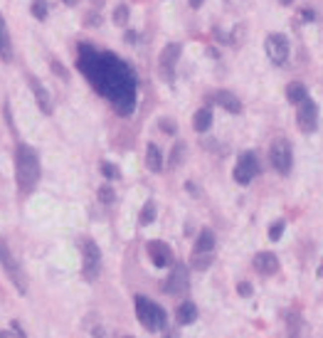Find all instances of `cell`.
Returning a JSON list of instances; mask_svg holds the SVG:
<instances>
[{
    "label": "cell",
    "instance_id": "cell-1",
    "mask_svg": "<svg viewBox=\"0 0 323 338\" xmlns=\"http://www.w3.org/2000/svg\"><path fill=\"white\" fill-rule=\"evenodd\" d=\"M42 168H40V156L32 146L20 143L15 151V178H17V188L22 193H32L35 185L40 183Z\"/></svg>",
    "mask_w": 323,
    "mask_h": 338
},
{
    "label": "cell",
    "instance_id": "cell-2",
    "mask_svg": "<svg viewBox=\"0 0 323 338\" xmlns=\"http://www.w3.org/2000/svg\"><path fill=\"white\" fill-rule=\"evenodd\" d=\"M136 319L151 334L163 331L168 326V314L163 311V306H158L156 301H151L148 296H141V294L136 296Z\"/></svg>",
    "mask_w": 323,
    "mask_h": 338
},
{
    "label": "cell",
    "instance_id": "cell-3",
    "mask_svg": "<svg viewBox=\"0 0 323 338\" xmlns=\"http://www.w3.org/2000/svg\"><path fill=\"white\" fill-rule=\"evenodd\" d=\"M0 267L5 269L7 279L17 289V294H27V276H25V271L20 267V262L15 259V254L10 252V247H7L5 240H0Z\"/></svg>",
    "mask_w": 323,
    "mask_h": 338
},
{
    "label": "cell",
    "instance_id": "cell-4",
    "mask_svg": "<svg viewBox=\"0 0 323 338\" xmlns=\"http://www.w3.org/2000/svg\"><path fill=\"white\" fill-rule=\"evenodd\" d=\"M101 271V250L94 240H81V274L86 281H94Z\"/></svg>",
    "mask_w": 323,
    "mask_h": 338
},
{
    "label": "cell",
    "instance_id": "cell-5",
    "mask_svg": "<svg viewBox=\"0 0 323 338\" xmlns=\"http://www.w3.org/2000/svg\"><path fill=\"white\" fill-rule=\"evenodd\" d=\"M269 163H271V168H274L279 175H289V173H291L294 156H291V146H289V141L276 138V141L269 146Z\"/></svg>",
    "mask_w": 323,
    "mask_h": 338
},
{
    "label": "cell",
    "instance_id": "cell-6",
    "mask_svg": "<svg viewBox=\"0 0 323 338\" xmlns=\"http://www.w3.org/2000/svg\"><path fill=\"white\" fill-rule=\"evenodd\" d=\"M264 50H266V57L276 65V67H284L289 62V40L281 35V32H271L266 35L264 40Z\"/></svg>",
    "mask_w": 323,
    "mask_h": 338
},
{
    "label": "cell",
    "instance_id": "cell-7",
    "mask_svg": "<svg viewBox=\"0 0 323 338\" xmlns=\"http://www.w3.org/2000/svg\"><path fill=\"white\" fill-rule=\"evenodd\" d=\"M296 124L304 134H314L319 129V106L306 96L301 104H299V111H296Z\"/></svg>",
    "mask_w": 323,
    "mask_h": 338
},
{
    "label": "cell",
    "instance_id": "cell-8",
    "mask_svg": "<svg viewBox=\"0 0 323 338\" xmlns=\"http://www.w3.org/2000/svg\"><path fill=\"white\" fill-rule=\"evenodd\" d=\"M188 286H190V274H188V267H185V264H175V267L170 269V276H168V279H165V284H163L165 294H170V296H180V294H185V291H188Z\"/></svg>",
    "mask_w": 323,
    "mask_h": 338
},
{
    "label": "cell",
    "instance_id": "cell-9",
    "mask_svg": "<svg viewBox=\"0 0 323 338\" xmlns=\"http://www.w3.org/2000/svg\"><path fill=\"white\" fill-rule=\"evenodd\" d=\"M259 173V163H257V156L254 153H242L237 166H235V180L240 185H249Z\"/></svg>",
    "mask_w": 323,
    "mask_h": 338
},
{
    "label": "cell",
    "instance_id": "cell-10",
    "mask_svg": "<svg viewBox=\"0 0 323 338\" xmlns=\"http://www.w3.org/2000/svg\"><path fill=\"white\" fill-rule=\"evenodd\" d=\"M146 250H148L151 262H153L158 269H165V267H170V264H173V252H170V247H168L165 242L153 240V242H148V245H146Z\"/></svg>",
    "mask_w": 323,
    "mask_h": 338
},
{
    "label": "cell",
    "instance_id": "cell-11",
    "mask_svg": "<svg viewBox=\"0 0 323 338\" xmlns=\"http://www.w3.org/2000/svg\"><path fill=\"white\" fill-rule=\"evenodd\" d=\"M180 60V45L173 42V45H165L163 52H161V74L163 79H173V69Z\"/></svg>",
    "mask_w": 323,
    "mask_h": 338
},
{
    "label": "cell",
    "instance_id": "cell-12",
    "mask_svg": "<svg viewBox=\"0 0 323 338\" xmlns=\"http://www.w3.org/2000/svg\"><path fill=\"white\" fill-rule=\"evenodd\" d=\"M27 82H30V89H32V94H35V101H37V106H40V111L45 114V116H50L52 114V96H50V91L40 84V79L37 77H27Z\"/></svg>",
    "mask_w": 323,
    "mask_h": 338
},
{
    "label": "cell",
    "instance_id": "cell-13",
    "mask_svg": "<svg viewBox=\"0 0 323 338\" xmlns=\"http://www.w3.org/2000/svg\"><path fill=\"white\" fill-rule=\"evenodd\" d=\"M254 269L261 274V276H271V274H276L279 271V259H276V254L274 252H259L254 254Z\"/></svg>",
    "mask_w": 323,
    "mask_h": 338
},
{
    "label": "cell",
    "instance_id": "cell-14",
    "mask_svg": "<svg viewBox=\"0 0 323 338\" xmlns=\"http://www.w3.org/2000/svg\"><path fill=\"white\" fill-rule=\"evenodd\" d=\"M215 101H217L225 111H230V114H242V101H240L232 91H217V94H215Z\"/></svg>",
    "mask_w": 323,
    "mask_h": 338
},
{
    "label": "cell",
    "instance_id": "cell-15",
    "mask_svg": "<svg viewBox=\"0 0 323 338\" xmlns=\"http://www.w3.org/2000/svg\"><path fill=\"white\" fill-rule=\"evenodd\" d=\"M0 60L2 62L12 60V40H10V32H7V25H5L2 15H0Z\"/></svg>",
    "mask_w": 323,
    "mask_h": 338
},
{
    "label": "cell",
    "instance_id": "cell-16",
    "mask_svg": "<svg viewBox=\"0 0 323 338\" xmlns=\"http://www.w3.org/2000/svg\"><path fill=\"white\" fill-rule=\"evenodd\" d=\"M175 321H178L180 326H190V324H195V321H197V306H195L193 301L180 304L178 311H175Z\"/></svg>",
    "mask_w": 323,
    "mask_h": 338
},
{
    "label": "cell",
    "instance_id": "cell-17",
    "mask_svg": "<svg viewBox=\"0 0 323 338\" xmlns=\"http://www.w3.org/2000/svg\"><path fill=\"white\" fill-rule=\"evenodd\" d=\"M146 166H148V170H153V173H161V170H163V153H161V148H158L156 143H148V148H146Z\"/></svg>",
    "mask_w": 323,
    "mask_h": 338
},
{
    "label": "cell",
    "instance_id": "cell-18",
    "mask_svg": "<svg viewBox=\"0 0 323 338\" xmlns=\"http://www.w3.org/2000/svg\"><path fill=\"white\" fill-rule=\"evenodd\" d=\"M286 319V331H289V338H301L304 334V319L296 314V311H286L284 314Z\"/></svg>",
    "mask_w": 323,
    "mask_h": 338
},
{
    "label": "cell",
    "instance_id": "cell-19",
    "mask_svg": "<svg viewBox=\"0 0 323 338\" xmlns=\"http://www.w3.org/2000/svg\"><path fill=\"white\" fill-rule=\"evenodd\" d=\"M215 250V235H212V230H200V235H197V242H195V252H212Z\"/></svg>",
    "mask_w": 323,
    "mask_h": 338
},
{
    "label": "cell",
    "instance_id": "cell-20",
    "mask_svg": "<svg viewBox=\"0 0 323 338\" xmlns=\"http://www.w3.org/2000/svg\"><path fill=\"white\" fill-rule=\"evenodd\" d=\"M193 126H195V131H197V134L210 131V126H212V111H210V109H200V111L195 114Z\"/></svg>",
    "mask_w": 323,
    "mask_h": 338
},
{
    "label": "cell",
    "instance_id": "cell-21",
    "mask_svg": "<svg viewBox=\"0 0 323 338\" xmlns=\"http://www.w3.org/2000/svg\"><path fill=\"white\" fill-rule=\"evenodd\" d=\"M306 96H309V91H306V86H304L301 82H291V84L286 86V99H289L291 104H301Z\"/></svg>",
    "mask_w": 323,
    "mask_h": 338
},
{
    "label": "cell",
    "instance_id": "cell-22",
    "mask_svg": "<svg viewBox=\"0 0 323 338\" xmlns=\"http://www.w3.org/2000/svg\"><path fill=\"white\" fill-rule=\"evenodd\" d=\"M212 252H193V257H190V267L193 269H207L210 264H212Z\"/></svg>",
    "mask_w": 323,
    "mask_h": 338
},
{
    "label": "cell",
    "instance_id": "cell-23",
    "mask_svg": "<svg viewBox=\"0 0 323 338\" xmlns=\"http://www.w3.org/2000/svg\"><path fill=\"white\" fill-rule=\"evenodd\" d=\"M185 161V143L183 141H178L175 146H173V151H170V158H168V166L175 170V168H180V163Z\"/></svg>",
    "mask_w": 323,
    "mask_h": 338
},
{
    "label": "cell",
    "instance_id": "cell-24",
    "mask_svg": "<svg viewBox=\"0 0 323 338\" xmlns=\"http://www.w3.org/2000/svg\"><path fill=\"white\" fill-rule=\"evenodd\" d=\"M153 220H156V205L146 203L143 210H141V215H138V222H141V225H151Z\"/></svg>",
    "mask_w": 323,
    "mask_h": 338
},
{
    "label": "cell",
    "instance_id": "cell-25",
    "mask_svg": "<svg viewBox=\"0 0 323 338\" xmlns=\"http://www.w3.org/2000/svg\"><path fill=\"white\" fill-rule=\"evenodd\" d=\"M101 173H104V178H109V180H119V178H121L119 168H116L114 163H109V161L101 163Z\"/></svg>",
    "mask_w": 323,
    "mask_h": 338
},
{
    "label": "cell",
    "instance_id": "cell-26",
    "mask_svg": "<svg viewBox=\"0 0 323 338\" xmlns=\"http://www.w3.org/2000/svg\"><path fill=\"white\" fill-rule=\"evenodd\" d=\"M99 200H101L104 205L114 203V200H116V193H114V188H111V185H101V188H99Z\"/></svg>",
    "mask_w": 323,
    "mask_h": 338
},
{
    "label": "cell",
    "instance_id": "cell-27",
    "mask_svg": "<svg viewBox=\"0 0 323 338\" xmlns=\"http://www.w3.org/2000/svg\"><path fill=\"white\" fill-rule=\"evenodd\" d=\"M32 15H35V20H45L47 17V2L45 0H35L32 2Z\"/></svg>",
    "mask_w": 323,
    "mask_h": 338
},
{
    "label": "cell",
    "instance_id": "cell-28",
    "mask_svg": "<svg viewBox=\"0 0 323 338\" xmlns=\"http://www.w3.org/2000/svg\"><path fill=\"white\" fill-rule=\"evenodd\" d=\"M114 22H116V25H126V22H129V7H126V5H119V7L114 10Z\"/></svg>",
    "mask_w": 323,
    "mask_h": 338
},
{
    "label": "cell",
    "instance_id": "cell-29",
    "mask_svg": "<svg viewBox=\"0 0 323 338\" xmlns=\"http://www.w3.org/2000/svg\"><path fill=\"white\" fill-rule=\"evenodd\" d=\"M281 232H284V222L279 220V222H274V225L269 227V240H271V242H276V240L281 237Z\"/></svg>",
    "mask_w": 323,
    "mask_h": 338
},
{
    "label": "cell",
    "instance_id": "cell-30",
    "mask_svg": "<svg viewBox=\"0 0 323 338\" xmlns=\"http://www.w3.org/2000/svg\"><path fill=\"white\" fill-rule=\"evenodd\" d=\"M158 126H161V131H165V134H175V131H178L175 121H170V119H161Z\"/></svg>",
    "mask_w": 323,
    "mask_h": 338
},
{
    "label": "cell",
    "instance_id": "cell-31",
    "mask_svg": "<svg viewBox=\"0 0 323 338\" xmlns=\"http://www.w3.org/2000/svg\"><path fill=\"white\" fill-rule=\"evenodd\" d=\"M237 294L247 299V296H252V294H254V289H252V284H247V281H240V284H237Z\"/></svg>",
    "mask_w": 323,
    "mask_h": 338
},
{
    "label": "cell",
    "instance_id": "cell-32",
    "mask_svg": "<svg viewBox=\"0 0 323 338\" xmlns=\"http://www.w3.org/2000/svg\"><path fill=\"white\" fill-rule=\"evenodd\" d=\"M52 69L57 72V77H62V79H67V69L62 67V65H60L57 60H52Z\"/></svg>",
    "mask_w": 323,
    "mask_h": 338
},
{
    "label": "cell",
    "instance_id": "cell-33",
    "mask_svg": "<svg viewBox=\"0 0 323 338\" xmlns=\"http://www.w3.org/2000/svg\"><path fill=\"white\" fill-rule=\"evenodd\" d=\"M301 17H304L306 22H314V20H316V15H314V10H309V7H304V10H301Z\"/></svg>",
    "mask_w": 323,
    "mask_h": 338
},
{
    "label": "cell",
    "instance_id": "cell-34",
    "mask_svg": "<svg viewBox=\"0 0 323 338\" xmlns=\"http://www.w3.org/2000/svg\"><path fill=\"white\" fill-rule=\"evenodd\" d=\"M163 338H180L178 329H163Z\"/></svg>",
    "mask_w": 323,
    "mask_h": 338
},
{
    "label": "cell",
    "instance_id": "cell-35",
    "mask_svg": "<svg viewBox=\"0 0 323 338\" xmlns=\"http://www.w3.org/2000/svg\"><path fill=\"white\" fill-rule=\"evenodd\" d=\"M10 326H12V334H15V336H17V338H25V331H22V326H20L17 321H12Z\"/></svg>",
    "mask_w": 323,
    "mask_h": 338
},
{
    "label": "cell",
    "instance_id": "cell-36",
    "mask_svg": "<svg viewBox=\"0 0 323 338\" xmlns=\"http://www.w3.org/2000/svg\"><path fill=\"white\" fill-rule=\"evenodd\" d=\"M185 190H188V193H190V195H195V198H197V195H200V193H197V185H195V183H190V180H188V183H185Z\"/></svg>",
    "mask_w": 323,
    "mask_h": 338
},
{
    "label": "cell",
    "instance_id": "cell-37",
    "mask_svg": "<svg viewBox=\"0 0 323 338\" xmlns=\"http://www.w3.org/2000/svg\"><path fill=\"white\" fill-rule=\"evenodd\" d=\"M188 2H190V7H200L202 5V0H188Z\"/></svg>",
    "mask_w": 323,
    "mask_h": 338
},
{
    "label": "cell",
    "instance_id": "cell-38",
    "mask_svg": "<svg viewBox=\"0 0 323 338\" xmlns=\"http://www.w3.org/2000/svg\"><path fill=\"white\" fill-rule=\"evenodd\" d=\"M0 338H12V334H7V331H0Z\"/></svg>",
    "mask_w": 323,
    "mask_h": 338
},
{
    "label": "cell",
    "instance_id": "cell-39",
    "mask_svg": "<svg viewBox=\"0 0 323 338\" xmlns=\"http://www.w3.org/2000/svg\"><path fill=\"white\" fill-rule=\"evenodd\" d=\"M319 276L323 279V259H321V267H319Z\"/></svg>",
    "mask_w": 323,
    "mask_h": 338
},
{
    "label": "cell",
    "instance_id": "cell-40",
    "mask_svg": "<svg viewBox=\"0 0 323 338\" xmlns=\"http://www.w3.org/2000/svg\"><path fill=\"white\" fill-rule=\"evenodd\" d=\"M279 2H281V5H291L294 0H279Z\"/></svg>",
    "mask_w": 323,
    "mask_h": 338
},
{
    "label": "cell",
    "instance_id": "cell-41",
    "mask_svg": "<svg viewBox=\"0 0 323 338\" xmlns=\"http://www.w3.org/2000/svg\"><path fill=\"white\" fill-rule=\"evenodd\" d=\"M67 5H77V0H65Z\"/></svg>",
    "mask_w": 323,
    "mask_h": 338
},
{
    "label": "cell",
    "instance_id": "cell-42",
    "mask_svg": "<svg viewBox=\"0 0 323 338\" xmlns=\"http://www.w3.org/2000/svg\"><path fill=\"white\" fill-rule=\"evenodd\" d=\"M124 338H133V336H124Z\"/></svg>",
    "mask_w": 323,
    "mask_h": 338
}]
</instances>
